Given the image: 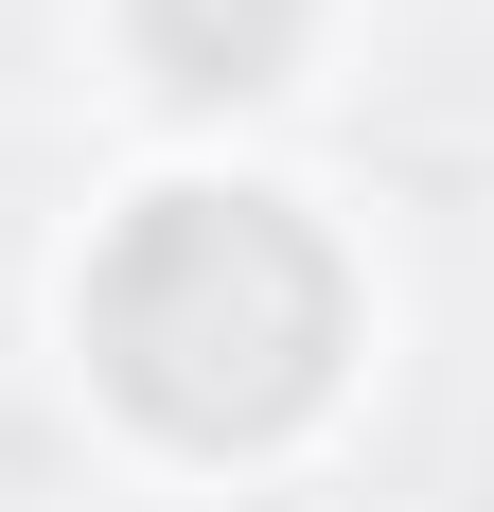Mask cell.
Here are the masks:
<instances>
[{"mask_svg":"<svg viewBox=\"0 0 494 512\" xmlns=\"http://www.w3.org/2000/svg\"><path fill=\"white\" fill-rule=\"evenodd\" d=\"M89 354L177 442H265L336 371V248L265 195H142L89 265Z\"/></svg>","mask_w":494,"mask_h":512,"instance_id":"obj_1","label":"cell"},{"mask_svg":"<svg viewBox=\"0 0 494 512\" xmlns=\"http://www.w3.org/2000/svg\"><path fill=\"white\" fill-rule=\"evenodd\" d=\"M124 18H142L159 89H265L300 53V0H124Z\"/></svg>","mask_w":494,"mask_h":512,"instance_id":"obj_2","label":"cell"}]
</instances>
